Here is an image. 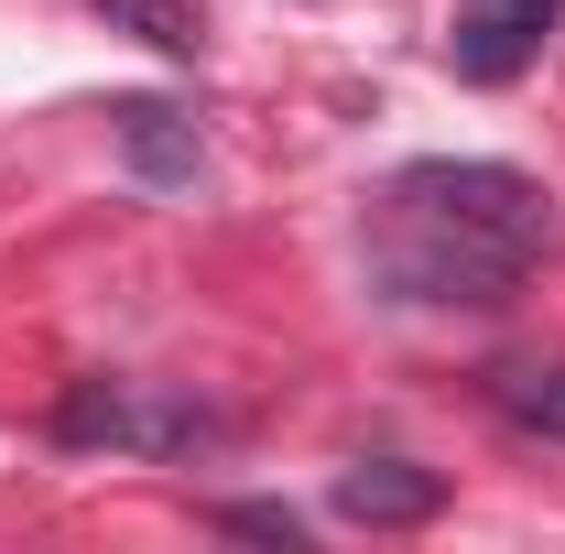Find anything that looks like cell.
Here are the masks:
<instances>
[{
	"label": "cell",
	"instance_id": "7",
	"mask_svg": "<svg viewBox=\"0 0 565 554\" xmlns=\"http://www.w3.org/2000/svg\"><path fill=\"white\" fill-rule=\"evenodd\" d=\"M490 403L522 424V435H565V370H500Z\"/></svg>",
	"mask_w": 565,
	"mask_h": 554
},
{
	"label": "cell",
	"instance_id": "2",
	"mask_svg": "<svg viewBox=\"0 0 565 554\" xmlns=\"http://www.w3.org/2000/svg\"><path fill=\"white\" fill-rule=\"evenodd\" d=\"M66 435L76 446H141V457H196L217 424L196 403H152L131 381H76L66 392Z\"/></svg>",
	"mask_w": 565,
	"mask_h": 554
},
{
	"label": "cell",
	"instance_id": "4",
	"mask_svg": "<svg viewBox=\"0 0 565 554\" xmlns=\"http://www.w3.org/2000/svg\"><path fill=\"white\" fill-rule=\"evenodd\" d=\"M338 511H349V522H370V533H414V522H435V511H446V479H435V468H414V457H359L349 479H338Z\"/></svg>",
	"mask_w": 565,
	"mask_h": 554
},
{
	"label": "cell",
	"instance_id": "5",
	"mask_svg": "<svg viewBox=\"0 0 565 554\" xmlns=\"http://www.w3.org/2000/svg\"><path fill=\"white\" fill-rule=\"evenodd\" d=\"M109 120H120V152H131L141 185H196L207 174V141H196V120L174 98H120Z\"/></svg>",
	"mask_w": 565,
	"mask_h": 554
},
{
	"label": "cell",
	"instance_id": "6",
	"mask_svg": "<svg viewBox=\"0 0 565 554\" xmlns=\"http://www.w3.org/2000/svg\"><path fill=\"white\" fill-rule=\"evenodd\" d=\"M87 11H98L109 33H141V44H152V55H174V66H196V55H207V11H196V0H87Z\"/></svg>",
	"mask_w": 565,
	"mask_h": 554
},
{
	"label": "cell",
	"instance_id": "3",
	"mask_svg": "<svg viewBox=\"0 0 565 554\" xmlns=\"http://www.w3.org/2000/svg\"><path fill=\"white\" fill-rule=\"evenodd\" d=\"M555 11H565V0H468L457 33H446V66L468 76V87H511V76L544 55Z\"/></svg>",
	"mask_w": 565,
	"mask_h": 554
},
{
	"label": "cell",
	"instance_id": "8",
	"mask_svg": "<svg viewBox=\"0 0 565 554\" xmlns=\"http://www.w3.org/2000/svg\"><path fill=\"white\" fill-rule=\"evenodd\" d=\"M207 522L217 533H250V544H282V554L305 544V511H282V500H217Z\"/></svg>",
	"mask_w": 565,
	"mask_h": 554
},
{
	"label": "cell",
	"instance_id": "1",
	"mask_svg": "<svg viewBox=\"0 0 565 554\" xmlns=\"http://www.w3.org/2000/svg\"><path fill=\"white\" fill-rule=\"evenodd\" d=\"M555 251V196L522 163L435 152L403 163L370 207V283L424 316H490L522 294V273Z\"/></svg>",
	"mask_w": 565,
	"mask_h": 554
}]
</instances>
